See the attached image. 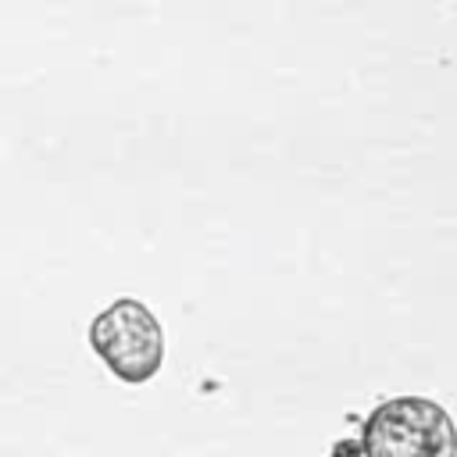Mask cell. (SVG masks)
Wrapping results in <instances>:
<instances>
[{"label": "cell", "mask_w": 457, "mask_h": 457, "mask_svg": "<svg viewBox=\"0 0 457 457\" xmlns=\"http://www.w3.org/2000/svg\"><path fill=\"white\" fill-rule=\"evenodd\" d=\"M364 457H457V421L439 400L389 396L361 425Z\"/></svg>", "instance_id": "obj_1"}, {"label": "cell", "mask_w": 457, "mask_h": 457, "mask_svg": "<svg viewBox=\"0 0 457 457\" xmlns=\"http://www.w3.org/2000/svg\"><path fill=\"white\" fill-rule=\"evenodd\" d=\"M89 346L121 382H150L164 364V328L157 314L132 296L107 303L89 325Z\"/></svg>", "instance_id": "obj_2"}, {"label": "cell", "mask_w": 457, "mask_h": 457, "mask_svg": "<svg viewBox=\"0 0 457 457\" xmlns=\"http://www.w3.org/2000/svg\"><path fill=\"white\" fill-rule=\"evenodd\" d=\"M328 457H364V446H361V439H336Z\"/></svg>", "instance_id": "obj_3"}]
</instances>
